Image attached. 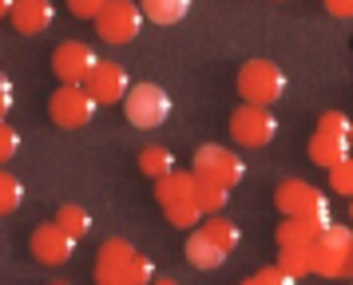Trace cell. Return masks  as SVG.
Returning a JSON list of instances; mask_svg holds the SVG:
<instances>
[{
    "mask_svg": "<svg viewBox=\"0 0 353 285\" xmlns=\"http://www.w3.org/2000/svg\"><path fill=\"white\" fill-rule=\"evenodd\" d=\"M242 103H258V107H270L286 95V72L274 60H246L234 76Z\"/></svg>",
    "mask_w": 353,
    "mask_h": 285,
    "instance_id": "1",
    "label": "cell"
},
{
    "mask_svg": "<svg viewBox=\"0 0 353 285\" xmlns=\"http://www.w3.org/2000/svg\"><path fill=\"white\" fill-rule=\"evenodd\" d=\"M123 111H128V123L139 127V131H151V127H163L167 115H171V95L163 92L159 83H135L123 95Z\"/></svg>",
    "mask_w": 353,
    "mask_h": 285,
    "instance_id": "2",
    "label": "cell"
},
{
    "mask_svg": "<svg viewBox=\"0 0 353 285\" xmlns=\"http://www.w3.org/2000/svg\"><path fill=\"white\" fill-rule=\"evenodd\" d=\"M99 103L88 95L83 83H64L60 92L48 99V115L56 127H64V131H76V127H88L96 119Z\"/></svg>",
    "mask_w": 353,
    "mask_h": 285,
    "instance_id": "3",
    "label": "cell"
},
{
    "mask_svg": "<svg viewBox=\"0 0 353 285\" xmlns=\"http://www.w3.org/2000/svg\"><path fill=\"white\" fill-rule=\"evenodd\" d=\"M230 135H234V142H239V147L258 151V147L274 142V135H278V119L270 115V107L239 103V107L230 111Z\"/></svg>",
    "mask_w": 353,
    "mask_h": 285,
    "instance_id": "4",
    "label": "cell"
},
{
    "mask_svg": "<svg viewBox=\"0 0 353 285\" xmlns=\"http://www.w3.org/2000/svg\"><path fill=\"white\" fill-rule=\"evenodd\" d=\"M194 174L199 178H210V182H219V187L234 190L246 178V167H242V158L230 151V147H219V142H203L199 151H194Z\"/></svg>",
    "mask_w": 353,
    "mask_h": 285,
    "instance_id": "5",
    "label": "cell"
},
{
    "mask_svg": "<svg viewBox=\"0 0 353 285\" xmlns=\"http://www.w3.org/2000/svg\"><path fill=\"white\" fill-rule=\"evenodd\" d=\"M143 28V12L135 0H108L96 12V32L108 44H131Z\"/></svg>",
    "mask_w": 353,
    "mask_h": 285,
    "instance_id": "6",
    "label": "cell"
},
{
    "mask_svg": "<svg viewBox=\"0 0 353 285\" xmlns=\"http://www.w3.org/2000/svg\"><path fill=\"white\" fill-rule=\"evenodd\" d=\"M274 206L282 214H330V198L325 190L305 182V178H290L274 190Z\"/></svg>",
    "mask_w": 353,
    "mask_h": 285,
    "instance_id": "7",
    "label": "cell"
},
{
    "mask_svg": "<svg viewBox=\"0 0 353 285\" xmlns=\"http://www.w3.org/2000/svg\"><path fill=\"white\" fill-rule=\"evenodd\" d=\"M83 87H88V95L96 99L99 107H112V103H123V95H128V87H131V76H128L123 63L99 60L96 67H92V76L83 79Z\"/></svg>",
    "mask_w": 353,
    "mask_h": 285,
    "instance_id": "8",
    "label": "cell"
},
{
    "mask_svg": "<svg viewBox=\"0 0 353 285\" xmlns=\"http://www.w3.org/2000/svg\"><path fill=\"white\" fill-rule=\"evenodd\" d=\"M99 63L96 48H88L83 40H64V44L52 52V72L60 83H83L92 76V67Z\"/></svg>",
    "mask_w": 353,
    "mask_h": 285,
    "instance_id": "9",
    "label": "cell"
},
{
    "mask_svg": "<svg viewBox=\"0 0 353 285\" xmlns=\"http://www.w3.org/2000/svg\"><path fill=\"white\" fill-rule=\"evenodd\" d=\"M72 253H76V237H68L56 222L32 230V257L40 266H68Z\"/></svg>",
    "mask_w": 353,
    "mask_h": 285,
    "instance_id": "10",
    "label": "cell"
},
{
    "mask_svg": "<svg viewBox=\"0 0 353 285\" xmlns=\"http://www.w3.org/2000/svg\"><path fill=\"white\" fill-rule=\"evenodd\" d=\"M131 257H135V246L128 237H108L96 253V282L99 285H123V273H128Z\"/></svg>",
    "mask_w": 353,
    "mask_h": 285,
    "instance_id": "11",
    "label": "cell"
},
{
    "mask_svg": "<svg viewBox=\"0 0 353 285\" xmlns=\"http://www.w3.org/2000/svg\"><path fill=\"white\" fill-rule=\"evenodd\" d=\"M286 222H278V246H310L318 242V234L330 226V214H282Z\"/></svg>",
    "mask_w": 353,
    "mask_h": 285,
    "instance_id": "12",
    "label": "cell"
},
{
    "mask_svg": "<svg viewBox=\"0 0 353 285\" xmlns=\"http://www.w3.org/2000/svg\"><path fill=\"white\" fill-rule=\"evenodd\" d=\"M8 16H12V28L20 36H40L56 20V8H52V0H12Z\"/></svg>",
    "mask_w": 353,
    "mask_h": 285,
    "instance_id": "13",
    "label": "cell"
},
{
    "mask_svg": "<svg viewBox=\"0 0 353 285\" xmlns=\"http://www.w3.org/2000/svg\"><path fill=\"white\" fill-rule=\"evenodd\" d=\"M350 250H330L321 242H310V273L318 277H350Z\"/></svg>",
    "mask_w": 353,
    "mask_h": 285,
    "instance_id": "14",
    "label": "cell"
},
{
    "mask_svg": "<svg viewBox=\"0 0 353 285\" xmlns=\"http://www.w3.org/2000/svg\"><path fill=\"white\" fill-rule=\"evenodd\" d=\"M350 158V135H325V131H314L310 139V162H318L321 171H330L334 162Z\"/></svg>",
    "mask_w": 353,
    "mask_h": 285,
    "instance_id": "15",
    "label": "cell"
},
{
    "mask_svg": "<svg viewBox=\"0 0 353 285\" xmlns=\"http://www.w3.org/2000/svg\"><path fill=\"white\" fill-rule=\"evenodd\" d=\"M187 262H191L194 269H219L226 262V250H219V246H214L199 226H194L191 237H187Z\"/></svg>",
    "mask_w": 353,
    "mask_h": 285,
    "instance_id": "16",
    "label": "cell"
},
{
    "mask_svg": "<svg viewBox=\"0 0 353 285\" xmlns=\"http://www.w3.org/2000/svg\"><path fill=\"white\" fill-rule=\"evenodd\" d=\"M139 12H143V20L167 28V24H179L191 12V0H139Z\"/></svg>",
    "mask_w": 353,
    "mask_h": 285,
    "instance_id": "17",
    "label": "cell"
},
{
    "mask_svg": "<svg viewBox=\"0 0 353 285\" xmlns=\"http://www.w3.org/2000/svg\"><path fill=\"white\" fill-rule=\"evenodd\" d=\"M194 194V171H167L163 178H155V198L175 202V198H191Z\"/></svg>",
    "mask_w": 353,
    "mask_h": 285,
    "instance_id": "18",
    "label": "cell"
},
{
    "mask_svg": "<svg viewBox=\"0 0 353 285\" xmlns=\"http://www.w3.org/2000/svg\"><path fill=\"white\" fill-rule=\"evenodd\" d=\"M199 230L219 246V250H226V253H234V246L242 242V234H239V226L230 218H223V214H207V218L199 222Z\"/></svg>",
    "mask_w": 353,
    "mask_h": 285,
    "instance_id": "19",
    "label": "cell"
},
{
    "mask_svg": "<svg viewBox=\"0 0 353 285\" xmlns=\"http://www.w3.org/2000/svg\"><path fill=\"white\" fill-rule=\"evenodd\" d=\"M194 206L203 210V214H223L226 210V202H230V190L226 187H219V182H210V178H199L194 174Z\"/></svg>",
    "mask_w": 353,
    "mask_h": 285,
    "instance_id": "20",
    "label": "cell"
},
{
    "mask_svg": "<svg viewBox=\"0 0 353 285\" xmlns=\"http://www.w3.org/2000/svg\"><path fill=\"white\" fill-rule=\"evenodd\" d=\"M52 222H56V226H60V230H64L68 237H76V242L92 234V214H88L83 206H76V202L60 206V210H56V218H52Z\"/></svg>",
    "mask_w": 353,
    "mask_h": 285,
    "instance_id": "21",
    "label": "cell"
},
{
    "mask_svg": "<svg viewBox=\"0 0 353 285\" xmlns=\"http://www.w3.org/2000/svg\"><path fill=\"white\" fill-rule=\"evenodd\" d=\"M163 214H167V222H171V226H179V230H194L199 222L207 218V214L194 206V198H175V202H163Z\"/></svg>",
    "mask_w": 353,
    "mask_h": 285,
    "instance_id": "22",
    "label": "cell"
},
{
    "mask_svg": "<svg viewBox=\"0 0 353 285\" xmlns=\"http://www.w3.org/2000/svg\"><path fill=\"white\" fill-rule=\"evenodd\" d=\"M167 171H175V155H171L167 147H143V151H139V174L163 178Z\"/></svg>",
    "mask_w": 353,
    "mask_h": 285,
    "instance_id": "23",
    "label": "cell"
},
{
    "mask_svg": "<svg viewBox=\"0 0 353 285\" xmlns=\"http://www.w3.org/2000/svg\"><path fill=\"white\" fill-rule=\"evenodd\" d=\"M20 202H24V182L0 167V218L12 214V210H20Z\"/></svg>",
    "mask_w": 353,
    "mask_h": 285,
    "instance_id": "24",
    "label": "cell"
},
{
    "mask_svg": "<svg viewBox=\"0 0 353 285\" xmlns=\"http://www.w3.org/2000/svg\"><path fill=\"white\" fill-rule=\"evenodd\" d=\"M278 250H282L278 253V266L286 269L294 282L310 273V246H278Z\"/></svg>",
    "mask_w": 353,
    "mask_h": 285,
    "instance_id": "25",
    "label": "cell"
},
{
    "mask_svg": "<svg viewBox=\"0 0 353 285\" xmlns=\"http://www.w3.org/2000/svg\"><path fill=\"white\" fill-rule=\"evenodd\" d=\"M155 277V266L147 262L143 253L135 250V257H131V266H128V273H123V285H147Z\"/></svg>",
    "mask_w": 353,
    "mask_h": 285,
    "instance_id": "26",
    "label": "cell"
},
{
    "mask_svg": "<svg viewBox=\"0 0 353 285\" xmlns=\"http://www.w3.org/2000/svg\"><path fill=\"white\" fill-rule=\"evenodd\" d=\"M330 187H334L337 194H345V198L353 194V167H350V158H341V162L330 167Z\"/></svg>",
    "mask_w": 353,
    "mask_h": 285,
    "instance_id": "27",
    "label": "cell"
},
{
    "mask_svg": "<svg viewBox=\"0 0 353 285\" xmlns=\"http://www.w3.org/2000/svg\"><path fill=\"white\" fill-rule=\"evenodd\" d=\"M20 151V135H17V127H8L4 119H0V167L8 162V158Z\"/></svg>",
    "mask_w": 353,
    "mask_h": 285,
    "instance_id": "28",
    "label": "cell"
},
{
    "mask_svg": "<svg viewBox=\"0 0 353 285\" xmlns=\"http://www.w3.org/2000/svg\"><path fill=\"white\" fill-rule=\"evenodd\" d=\"M318 131L325 135H350V115H341V111H325L318 119Z\"/></svg>",
    "mask_w": 353,
    "mask_h": 285,
    "instance_id": "29",
    "label": "cell"
},
{
    "mask_svg": "<svg viewBox=\"0 0 353 285\" xmlns=\"http://www.w3.org/2000/svg\"><path fill=\"white\" fill-rule=\"evenodd\" d=\"M294 277H290L282 266H266V269H258L254 277H250V285H290Z\"/></svg>",
    "mask_w": 353,
    "mask_h": 285,
    "instance_id": "30",
    "label": "cell"
},
{
    "mask_svg": "<svg viewBox=\"0 0 353 285\" xmlns=\"http://www.w3.org/2000/svg\"><path fill=\"white\" fill-rule=\"evenodd\" d=\"M108 0H68V8H72V16H80V20H96V12L103 8Z\"/></svg>",
    "mask_w": 353,
    "mask_h": 285,
    "instance_id": "31",
    "label": "cell"
},
{
    "mask_svg": "<svg viewBox=\"0 0 353 285\" xmlns=\"http://www.w3.org/2000/svg\"><path fill=\"white\" fill-rule=\"evenodd\" d=\"M12 111V79L8 76H0V119Z\"/></svg>",
    "mask_w": 353,
    "mask_h": 285,
    "instance_id": "32",
    "label": "cell"
},
{
    "mask_svg": "<svg viewBox=\"0 0 353 285\" xmlns=\"http://www.w3.org/2000/svg\"><path fill=\"white\" fill-rule=\"evenodd\" d=\"M325 8L334 16H350L353 12V0H325Z\"/></svg>",
    "mask_w": 353,
    "mask_h": 285,
    "instance_id": "33",
    "label": "cell"
},
{
    "mask_svg": "<svg viewBox=\"0 0 353 285\" xmlns=\"http://www.w3.org/2000/svg\"><path fill=\"white\" fill-rule=\"evenodd\" d=\"M12 12V0H0V16H8Z\"/></svg>",
    "mask_w": 353,
    "mask_h": 285,
    "instance_id": "34",
    "label": "cell"
}]
</instances>
